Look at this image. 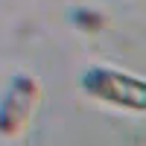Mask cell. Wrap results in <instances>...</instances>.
I'll list each match as a JSON object with an SVG mask.
<instances>
[{
	"label": "cell",
	"mask_w": 146,
	"mask_h": 146,
	"mask_svg": "<svg viewBox=\"0 0 146 146\" xmlns=\"http://www.w3.org/2000/svg\"><path fill=\"white\" fill-rule=\"evenodd\" d=\"M85 88L96 96H102V100H111L129 108H143V100H146V88L140 79L123 76L114 70H91L85 76Z\"/></svg>",
	"instance_id": "6da1fadb"
}]
</instances>
